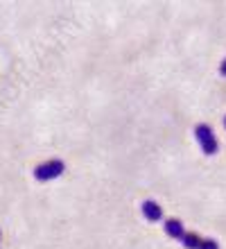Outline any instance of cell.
<instances>
[{
    "instance_id": "obj_1",
    "label": "cell",
    "mask_w": 226,
    "mask_h": 249,
    "mask_svg": "<svg viewBox=\"0 0 226 249\" xmlns=\"http://www.w3.org/2000/svg\"><path fill=\"white\" fill-rule=\"evenodd\" d=\"M194 138H197V143H199L201 152L206 154V157H215L217 150H220V143H217V136H215V131L210 129V124H197L194 127Z\"/></svg>"
},
{
    "instance_id": "obj_2",
    "label": "cell",
    "mask_w": 226,
    "mask_h": 249,
    "mask_svg": "<svg viewBox=\"0 0 226 249\" xmlns=\"http://www.w3.org/2000/svg\"><path fill=\"white\" fill-rule=\"evenodd\" d=\"M66 170V163L64 161H59V159H52V161H45V163L36 165L34 168V177L39 179V181H52V179L61 177Z\"/></svg>"
},
{
    "instance_id": "obj_3",
    "label": "cell",
    "mask_w": 226,
    "mask_h": 249,
    "mask_svg": "<svg viewBox=\"0 0 226 249\" xmlns=\"http://www.w3.org/2000/svg\"><path fill=\"white\" fill-rule=\"evenodd\" d=\"M140 211H142V217H145L147 222H161L163 220L161 204L154 202V199H145V202L140 204Z\"/></svg>"
},
{
    "instance_id": "obj_4",
    "label": "cell",
    "mask_w": 226,
    "mask_h": 249,
    "mask_svg": "<svg viewBox=\"0 0 226 249\" xmlns=\"http://www.w3.org/2000/svg\"><path fill=\"white\" fill-rule=\"evenodd\" d=\"M163 231H165L170 238H174V240H181V238L186 236L183 222H181L179 217H168V220L163 222Z\"/></svg>"
},
{
    "instance_id": "obj_5",
    "label": "cell",
    "mask_w": 226,
    "mask_h": 249,
    "mask_svg": "<svg viewBox=\"0 0 226 249\" xmlns=\"http://www.w3.org/2000/svg\"><path fill=\"white\" fill-rule=\"evenodd\" d=\"M181 245L186 249H199L201 247V243H204V238L201 236H197V233H192V231H186V236L179 240Z\"/></svg>"
},
{
    "instance_id": "obj_6",
    "label": "cell",
    "mask_w": 226,
    "mask_h": 249,
    "mask_svg": "<svg viewBox=\"0 0 226 249\" xmlns=\"http://www.w3.org/2000/svg\"><path fill=\"white\" fill-rule=\"evenodd\" d=\"M199 249H220V243L215 238H204V243H201Z\"/></svg>"
},
{
    "instance_id": "obj_7",
    "label": "cell",
    "mask_w": 226,
    "mask_h": 249,
    "mask_svg": "<svg viewBox=\"0 0 226 249\" xmlns=\"http://www.w3.org/2000/svg\"><path fill=\"white\" fill-rule=\"evenodd\" d=\"M220 72H222V77H226V59L220 64Z\"/></svg>"
},
{
    "instance_id": "obj_8",
    "label": "cell",
    "mask_w": 226,
    "mask_h": 249,
    "mask_svg": "<svg viewBox=\"0 0 226 249\" xmlns=\"http://www.w3.org/2000/svg\"><path fill=\"white\" fill-rule=\"evenodd\" d=\"M224 124H226V118H224Z\"/></svg>"
}]
</instances>
